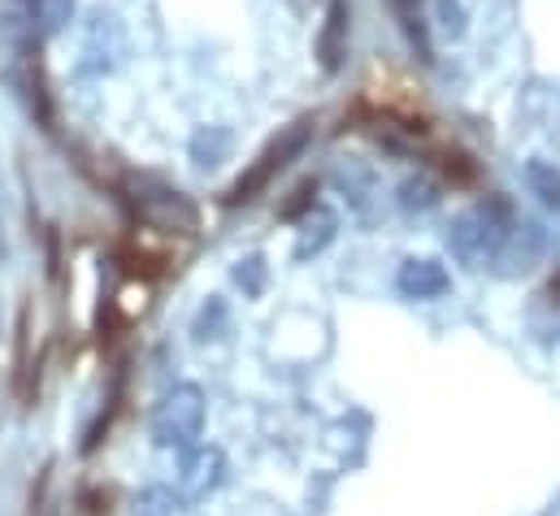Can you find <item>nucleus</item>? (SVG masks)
I'll return each mask as SVG.
<instances>
[{
	"label": "nucleus",
	"mask_w": 560,
	"mask_h": 516,
	"mask_svg": "<svg viewBox=\"0 0 560 516\" xmlns=\"http://www.w3.org/2000/svg\"><path fill=\"white\" fill-rule=\"evenodd\" d=\"M509 239H513V218H509V209L495 204V200L469 209V213L456 218V226H452V253L465 260L469 269H482V265L500 260L504 248H509Z\"/></svg>",
	"instance_id": "1"
},
{
	"label": "nucleus",
	"mask_w": 560,
	"mask_h": 516,
	"mask_svg": "<svg viewBox=\"0 0 560 516\" xmlns=\"http://www.w3.org/2000/svg\"><path fill=\"white\" fill-rule=\"evenodd\" d=\"M308 139H313V122H295V127L282 130L279 139H275V143H270V148H266V152H261V156L240 174V183L231 187L226 204H248V200H257V196L279 178L282 169H287V165L308 148Z\"/></svg>",
	"instance_id": "2"
},
{
	"label": "nucleus",
	"mask_w": 560,
	"mask_h": 516,
	"mask_svg": "<svg viewBox=\"0 0 560 516\" xmlns=\"http://www.w3.org/2000/svg\"><path fill=\"white\" fill-rule=\"evenodd\" d=\"M200 430H205V390L178 383L152 412V438L156 447H191Z\"/></svg>",
	"instance_id": "3"
},
{
	"label": "nucleus",
	"mask_w": 560,
	"mask_h": 516,
	"mask_svg": "<svg viewBox=\"0 0 560 516\" xmlns=\"http://www.w3.org/2000/svg\"><path fill=\"white\" fill-rule=\"evenodd\" d=\"M136 209H140L143 222H148V226H156V231H178V235H191V231L200 226L196 204H191L183 191L161 187V183H143L140 196H136Z\"/></svg>",
	"instance_id": "4"
},
{
	"label": "nucleus",
	"mask_w": 560,
	"mask_h": 516,
	"mask_svg": "<svg viewBox=\"0 0 560 516\" xmlns=\"http://www.w3.org/2000/svg\"><path fill=\"white\" fill-rule=\"evenodd\" d=\"M348 22H352L348 0H330L322 13V31H317V61L326 74H339L348 61Z\"/></svg>",
	"instance_id": "5"
},
{
	"label": "nucleus",
	"mask_w": 560,
	"mask_h": 516,
	"mask_svg": "<svg viewBox=\"0 0 560 516\" xmlns=\"http://www.w3.org/2000/svg\"><path fill=\"white\" fill-rule=\"evenodd\" d=\"M83 57H88L92 70H114L118 66V57H122V26H118L114 13H105V9L92 13L88 35H83Z\"/></svg>",
	"instance_id": "6"
},
{
	"label": "nucleus",
	"mask_w": 560,
	"mask_h": 516,
	"mask_svg": "<svg viewBox=\"0 0 560 516\" xmlns=\"http://www.w3.org/2000/svg\"><path fill=\"white\" fill-rule=\"evenodd\" d=\"M222 469H226V460H222L218 447L191 452L187 465H183V473H178V495H183V500H205V495L222 482Z\"/></svg>",
	"instance_id": "7"
},
{
	"label": "nucleus",
	"mask_w": 560,
	"mask_h": 516,
	"mask_svg": "<svg viewBox=\"0 0 560 516\" xmlns=\"http://www.w3.org/2000/svg\"><path fill=\"white\" fill-rule=\"evenodd\" d=\"M396 286L409 300H439L452 282H447V269L439 260H405L400 273H396Z\"/></svg>",
	"instance_id": "8"
},
{
	"label": "nucleus",
	"mask_w": 560,
	"mask_h": 516,
	"mask_svg": "<svg viewBox=\"0 0 560 516\" xmlns=\"http://www.w3.org/2000/svg\"><path fill=\"white\" fill-rule=\"evenodd\" d=\"M22 4H26L31 31L39 35H61L79 13V0H22Z\"/></svg>",
	"instance_id": "9"
},
{
	"label": "nucleus",
	"mask_w": 560,
	"mask_h": 516,
	"mask_svg": "<svg viewBox=\"0 0 560 516\" xmlns=\"http://www.w3.org/2000/svg\"><path fill=\"white\" fill-rule=\"evenodd\" d=\"M526 183H530V191H535L544 204H560V169L557 165H548V161H530V165H526Z\"/></svg>",
	"instance_id": "10"
},
{
	"label": "nucleus",
	"mask_w": 560,
	"mask_h": 516,
	"mask_svg": "<svg viewBox=\"0 0 560 516\" xmlns=\"http://www.w3.org/2000/svg\"><path fill=\"white\" fill-rule=\"evenodd\" d=\"M231 148V134L218 127H200L196 134H191V156L200 161V165H213L222 152Z\"/></svg>",
	"instance_id": "11"
},
{
	"label": "nucleus",
	"mask_w": 560,
	"mask_h": 516,
	"mask_svg": "<svg viewBox=\"0 0 560 516\" xmlns=\"http://www.w3.org/2000/svg\"><path fill=\"white\" fill-rule=\"evenodd\" d=\"M392 9L400 13V22H405V31H409L413 48L421 52V61H430V39H425V17H421L418 0H392Z\"/></svg>",
	"instance_id": "12"
},
{
	"label": "nucleus",
	"mask_w": 560,
	"mask_h": 516,
	"mask_svg": "<svg viewBox=\"0 0 560 516\" xmlns=\"http://www.w3.org/2000/svg\"><path fill=\"white\" fill-rule=\"evenodd\" d=\"M430 13H434V22H439L443 35H452V39L465 35V9L456 0H430Z\"/></svg>",
	"instance_id": "13"
},
{
	"label": "nucleus",
	"mask_w": 560,
	"mask_h": 516,
	"mask_svg": "<svg viewBox=\"0 0 560 516\" xmlns=\"http://www.w3.org/2000/svg\"><path fill=\"white\" fill-rule=\"evenodd\" d=\"M400 200H405V209H434L439 204V187L430 178H409L400 187Z\"/></svg>",
	"instance_id": "14"
},
{
	"label": "nucleus",
	"mask_w": 560,
	"mask_h": 516,
	"mask_svg": "<svg viewBox=\"0 0 560 516\" xmlns=\"http://www.w3.org/2000/svg\"><path fill=\"white\" fill-rule=\"evenodd\" d=\"M136 516H170V508H165V495H161V491L143 495V500H140V513H136Z\"/></svg>",
	"instance_id": "15"
},
{
	"label": "nucleus",
	"mask_w": 560,
	"mask_h": 516,
	"mask_svg": "<svg viewBox=\"0 0 560 516\" xmlns=\"http://www.w3.org/2000/svg\"><path fill=\"white\" fill-rule=\"evenodd\" d=\"M443 169H447L452 178H460V183H469V178H474V165H469L465 156H447V161H443Z\"/></svg>",
	"instance_id": "16"
}]
</instances>
